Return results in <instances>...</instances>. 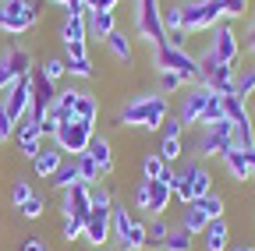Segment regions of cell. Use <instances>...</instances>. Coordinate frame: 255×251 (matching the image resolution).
Segmentation results:
<instances>
[{"label":"cell","instance_id":"47","mask_svg":"<svg viewBox=\"0 0 255 251\" xmlns=\"http://www.w3.org/2000/svg\"><path fill=\"white\" fill-rule=\"evenodd\" d=\"M43 209H46V202H43L39 195H32L25 205H18V212H21L25 219H39V216H43Z\"/></svg>","mask_w":255,"mask_h":251},{"label":"cell","instance_id":"59","mask_svg":"<svg viewBox=\"0 0 255 251\" xmlns=\"http://www.w3.org/2000/svg\"><path fill=\"white\" fill-rule=\"evenodd\" d=\"M0 4H4V0H0Z\"/></svg>","mask_w":255,"mask_h":251},{"label":"cell","instance_id":"34","mask_svg":"<svg viewBox=\"0 0 255 251\" xmlns=\"http://www.w3.org/2000/svg\"><path fill=\"white\" fill-rule=\"evenodd\" d=\"M78 96H82V88H60V92H57L53 106L64 113V120H71V117H75V103H78Z\"/></svg>","mask_w":255,"mask_h":251},{"label":"cell","instance_id":"13","mask_svg":"<svg viewBox=\"0 0 255 251\" xmlns=\"http://www.w3.org/2000/svg\"><path fill=\"white\" fill-rule=\"evenodd\" d=\"M110 209H114V205H110ZM110 209H100V205H92V212L85 216V241H89L92 248H103V244L114 237Z\"/></svg>","mask_w":255,"mask_h":251},{"label":"cell","instance_id":"48","mask_svg":"<svg viewBox=\"0 0 255 251\" xmlns=\"http://www.w3.org/2000/svg\"><path fill=\"white\" fill-rule=\"evenodd\" d=\"M14 82H18V78H14V71H11V64H7V53H4V57H0V92H7Z\"/></svg>","mask_w":255,"mask_h":251},{"label":"cell","instance_id":"11","mask_svg":"<svg viewBox=\"0 0 255 251\" xmlns=\"http://www.w3.org/2000/svg\"><path fill=\"white\" fill-rule=\"evenodd\" d=\"M28 103H32V75H28V78H18V82L4 92V103H0V106H4V113L18 124V120L28 113Z\"/></svg>","mask_w":255,"mask_h":251},{"label":"cell","instance_id":"41","mask_svg":"<svg viewBox=\"0 0 255 251\" xmlns=\"http://www.w3.org/2000/svg\"><path fill=\"white\" fill-rule=\"evenodd\" d=\"M46 82H60L64 75H68V64H64V57H50L46 64H43V71H39Z\"/></svg>","mask_w":255,"mask_h":251},{"label":"cell","instance_id":"5","mask_svg":"<svg viewBox=\"0 0 255 251\" xmlns=\"http://www.w3.org/2000/svg\"><path fill=\"white\" fill-rule=\"evenodd\" d=\"M231 135H234V124L223 117V120L209 124V128H202V135L191 142V145H184V152H188V149H195V156H202V160H220L223 152H231V149H234Z\"/></svg>","mask_w":255,"mask_h":251},{"label":"cell","instance_id":"46","mask_svg":"<svg viewBox=\"0 0 255 251\" xmlns=\"http://www.w3.org/2000/svg\"><path fill=\"white\" fill-rule=\"evenodd\" d=\"M248 7H252V0H223V18L238 21V18L248 14Z\"/></svg>","mask_w":255,"mask_h":251},{"label":"cell","instance_id":"33","mask_svg":"<svg viewBox=\"0 0 255 251\" xmlns=\"http://www.w3.org/2000/svg\"><path fill=\"white\" fill-rule=\"evenodd\" d=\"M167 170H170V167L159 160V152H145V156H142V177H145V180H159Z\"/></svg>","mask_w":255,"mask_h":251},{"label":"cell","instance_id":"4","mask_svg":"<svg viewBox=\"0 0 255 251\" xmlns=\"http://www.w3.org/2000/svg\"><path fill=\"white\" fill-rule=\"evenodd\" d=\"M92 138H96V124L78 120V117L60 120V124H57V131H53V145H57L64 156L71 152V160H75V156H82V152H89Z\"/></svg>","mask_w":255,"mask_h":251},{"label":"cell","instance_id":"42","mask_svg":"<svg viewBox=\"0 0 255 251\" xmlns=\"http://www.w3.org/2000/svg\"><path fill=\"white\" fill-rule=\"evenodd\" d=\"M181 88H184L181 75H174V71H159V96H174V92H181Z\"/></svg>","mask_w":255,"mask_h":251},{"label":"cell","instance_id":"18","mask_svg":"<svg viewBox=\"0 0 255 251\" xmlns=\"http://www.w3.org/2000/svg\"><path fill=\"white\" fill-rule=\"evenodd\" d=\"M227 244H231L227 219H209V227L202 230V248L206 251H227Z\"/></svg>","mask_w":255,"mask_h":251},{"label":"cell","instance_id":"21","mask_svg":"<svg viewBox=\"0 0 255 251\" xmlns=\"http://www.w3.org/2000/svg\"><path fill=\"white\" fill-rule=\"evenodd\" d=\"M220 160H223V167H227L231 180H238V184L252 180V167H248V156H245L241 149H231V152H223Z\"/></svg>","mask_w":255,"mask_h":251},{"label":"cell","instance_id":"25","mask_svg":"<svg viewBox=\"0 0 255 251\" xmlns=\"http://www.w3.org/2000/svg\"><path fill=\"white\" fill-rule=\"evenodd\" d=\"M60 39H64V46H71V43H89L85 18H71V14H68V21L60 25Z\"/></svg>","mask_w":255,"mask_h":251},{"label":"cell","instance_id":"2","mask_svg":"<svg viewBox=\"0 0 255 251\" xmlns=\"http://www.w3.org/2000/svg\"><path fill=\"white\" fill-rule=\"evenodd\" d=\"M152 68H156V75H159V71L181 75L184 85H199V82H202V71H199L195 53H188L184 46H170V43L152 46Z\"/></svg>","mask_w":255,"mask_h":251},{"label":"cell","instance_id":"39","mask_svg":"<svg viewBox=\"0 0 255 251\" xmlns=\"http://www.w3.org/2000/svg\"><path fill=\"white\" fill-rule=\"evenodd\" d=\"M199 205H202V212H206L209 219H223V212H227V205H223V195H216V191H209L206 198H199Z\"/></svg>","mask_w":255,"mask_h":251},{"label":"cell","instance_id":"7","mask_svg":"<svg viewBox=\"0 0 255 251\" xmlns=\"http://www.w3.org/2000/svg\"><path fill=\"white\" fill-rule=\"evenodd\" d=\"M181 18H184V32H209L223 18V0H184L181 4Z\"/></svg>","mask_w":255,"mask_h":251},{"label":"cell","instance_id":"28","mask_svg":"<svg viewBox=\"0 0 255 251\" xmlns=\"http://www.w3.org/2000/svg\"><path fill=\"white\" fill-rule=\"evenodd\" d=\"M75 167H78V180H82V184H89V187H92V184H100L103 173H100V167H96V160H92L89 152L75 156Z\"/></svg>","mask_w":255,"mask_h":251},{"label":"cell","instance_id":"29","mask_svg":"<svg viewBox=\"0 0 255 251\" xmlns=\"http://www.w3.org/2000/svg\"><path fill=\"white\" fill-rule=\"evenodd\" d=\"M223 117H227L231 124L252 120V113H248V103H245L241 96H223Z\"/></svg>","mask_w":255,"mask_h":251},{"label":"cell","instance_id":"43","mask_svg":"<svg viewBox=\"0 0 255 251\" xmlns=\"http://www.w3.org/2000/svg\"><path fill=\"white\" fill-rule=\"evenodd\" d=\"M78 237H85V219H78V216H64V241H78Z\"/></svg>","mask_w":255,"mask_h":251},{"label":"cell","instance_id":"35","mask_svg":"<svg viewBox=\"0 0 255 251\" xmlns=\"http://www.w3.org/2000/svg\"><path fill=\"white\" fill-rule=\"evenodd\" d=\"M7 64H11L14 78H28L32 75V53L28 50H11L7 53Z\"/></svg>","mask_w":255,"mask_h":251},{"label":"cell","instance_id":"57","mask_svg":"<svg viewBox=\"0 0 255 251\" xmlns=\"http://www.w3.org/2000/svg\"><path fill=\"white\" fill-rule=\"evenodd\" d=\"M245 156H248V167H252V177H255V149H248Z\"/></svg>","mask_w":255,"mask_h":251},{"label":"cell","instance_id":"15","mask_svg":"<svg viewBox=\"0 0 255 251\" xmlns=\"http://www.w3.org/2000/svg\"><path fill=\"white\" fill-rule=\"evenodd\" d=\"M14 138H18V149H21L25 160H36V156H39V149H43V131H39V124L32 120V117H21V120H18Z\"/></svg>","mask_w":255,"mask_h":251},{"label":"cell","instance_id":"6","mask_svg":"<svg viewBox=\"0 0 255 251\" xmlns=\"http://www.w3.org/2000/svg\"><path fill=\"white\" fill-rule=\"evenodd\" d=\"M135 32H138V39L149 43V46L167 43L163 7H159V0H135Z\"/></svg>","mask_w":255,"mask_h":251},{"label":"cell","instance_id":"17","mask_svg":"<svg viewBox=\"0 0 255 251\" xmlns=\"http://www.w3.org/2000/svg\"><path fill=\"white\" fill-rule=\"evenodd\" d=\"M64 160H68V156H64L57 145H43V149H39V156L32 160V173L43 177V180H50V177L60 170V163H64Z\"/></svg>","mask_w":255,"mask_h":251},{"label":"cell","instance_id":"24","mask_svg":"<svg viewBox=\"0 0 255 251\" xmlns=\"http://www.w3.org/2000/svg\"><path fill=\"white\" fill-rule=\"evenodd\" d=\"M110 223H114V237H117V244L128 237V230L135 227V216L128 212V205H121V202H114V209H110Z\"/></svg>","mask_w":255,"mask_h":251},{"label":"cell","instance_id":"49","mask_svg":"<svg viewBox=\"0 0 255 251\" xmlns=\"http://www.w3.org/2000/svg\"><path fill=\"white\" fill-rule=\"evenodd\" d=\"M92 205H100V209H110L114 205V198H110V191L103 184H92Z\"/></svg>","mask_w":255,"mask_h":251},{"label":"cell","instance_id":"54","mask_svg":"<svg viewBox=\"0 0 255 251\" xmlns=\"http://www.w3.org/2000/svg\"><path fill=\"white\" fill-rule=\"evenodd\" d=\"M78 57H89V46L85 43H71L68 46V60H78Z\"/></svg>","mask_w":255,"mask_h":251},{"label":"cell","instance_id":"9","mask_svg":"<svg viewBox=\"0 0 255 251\" xmlns=\"http://www.w3.org/2000/svg\"><path fill=\"white\" fill-rule=\"evenodd\" d=\"M209 50H213V57H216V64L234 68V60H238V53H241V43H238V32H234L231 21H220V25L213 28V43H209Z\"/></svg>","mask_w":255,"mask_h":251},{"label":"cell","instance_id":"45","mask_svg":"<svg viewBox=\"0 0 255 251\" xmlns=\"http://www.w3.org/2000/svg\"><path fill=\"white\" fill-rule=\"evenodd\" d=\"M64 64H68V75H71V78H92V60H89V57H78V60H68V57H64Z\"/></svg>","mask_w":255,"mask_h":251},{"label":"cell","instance_id":"22","mask_svg":"<svg viewBox=\"0 0 255 251\" xmlns=\"http://www.w3.org/2000/svg\"><path fill=\"white\" fill-rule=\"evenodd\" d=\"M181 227H184L191 237H202V230L209 227V216L202 212V205H199V202H188V205L181 209Z\"/></svg>","mask_w":255,"mask_h":251},{"label":"cell","instance_id":"40","mask_svg":"<svg viewBox=\"0 0 255 251\" xmlns=\"http://www.w3.org/2000/svg\"><path fill=\"white\" fill-rule=\"evenodd\" d=\"M216 120H223V96H213L209 92V103H206V113H202V128H209Z\"/></svg>","mask_w":255,"mask_h":251},{"label":"cell","instance_id":"26","mask_svg":"<svg viewBox=\"0 0 255 251\" xmlns=\"http://www.w3.org/2000/svg\"><path fill=\"white\" fill-rule=\"evenodd\" d=\"M142 248H149V234H145V223H142V219H135V227L128 230V237L117 244V251H142Z\"/></svg>","mask_w":255,"mask_h":251},{"label":"cell","instance_id":"14","mask_svg":"<svg viewBox=\"0 0 255 251\" xmlns=\"http://www.w3.org/2000/svg\"><path fill=\"white\" fill-rule=\"evenodd\" d=\"M60 209H64V216H78V219H85L89 212H92V187L89 184H71L68 191H64V202H60Z\"/></svg>","mask_w":255,"mask_h":251},{"label":"cell","instance_id":"10","mask_svg":"<svg viewBox=\"0 0 255 251\" xmlns=\"http://www.w3.org/2000/svg\"><path fill=\"white\" fill-rule=\"evenodd\" d=\"M206 103H209V88L191 85V88L184 92V99H181V106H177V113H174V117L184 124V128H195V124H202Z\"/></svg>","mask_w":255,"mask_h":251},{"label":"cell","instance_id":"23","mask_svg":"<svg viewBox=\"0 0 255 251\" xmlns=\"http://www.w3.org/2000/svg\"><path fill=\"white\" fill-rule=\"evenodd\" d=\"M107 43V50L121 60V64H128V68H131V60H135V46H131V39H128L124 32H117V28H114V32L103 39Z\"/></svg>","mask_w":255,"mask_h":251},{"label":"cell","instance_id":"31","mask_svg":"<svg viewBox=\"0 0 255 251\" xmlns=\"http://www.w3.org/2000/svg\"><path fill=\"white\" fill-rule=\"evenodd\" d=\"M234 96H241V99H252L255 96V68L234 71Z\"/></svg>","mask_w":255,"mask_h":251},{"label":"cell","instance_id":"52","mask_svg":"<svg viewBox=\"0 0 255 251\" xmlns=\"http://www.w3.org/2000/svg\"><path fill=\"white\" fill-rule=\"evenodd\" d=\"M131 198H135V209H142V212L149 209V191H145V180H138V184H135V195H131Z\"/></svg>","mask_w":255,"mask_h":251},{"label":"cell","instance_id":"12","mask_svg":"<svg viewBox=\"0 0 255 251\" xmlns=\"http://www.w3.org/2000/svg\"><path fill=\"white\" fill-rule=\"evenodd\" d=\"M53 99H57L53 82H46L43 75H32V103H28V113L25 117H32L36 124H43L46 120V110L53 106Z\"/></svg>","mask_w":255,"mask_h":251},{"label":"cell","instance_id":"55","mask_svg":"<svg viewBox=\"0 0 255 251\" xmlns=\"http://www.w3.org/2000/svg\"><path fill=\"white\" fill-rule=\"evenodd\" d=\"M121 4V0H92V4H89V11H114Z\"/></svg>","mask_w":255,"mask_h":251},{"label":"cell","instance_id":"58","mask_svg":"<svg viewBox=\"0 0 255 251\" xmlns=\"http://www.w3.org/2000/svg\"><path fill=\"white\" fill-rule=\"evenodd\" d=\"M234 251H255V248H234Z\"/></svg>","mask_w":255,"mask_h":251},{"label":"cell","instance_id":"16","mask_svg":"<svg viewBox=\"0 0 255 251\" xmlns=\"http://www.w3.org/2000/svg\"><path fill=\"white\" fill-rule=\"evenodd\" d=\"M202 88H209L213 96H234V68H223V64H216L209 75H202V82H199Z\"/></svg>","mask_w":255,"mask_h":251},{"label":"cell","instance_id":"51","mask_svg":"<svg viewBox=\"0 0 255 251\" xmlns=\"http://www.w3.org/2000/svg\"><path fill=\"white\" fill-rule=\"evenodd\" d=\"M159 131H163L167 138H181V131H184V124H181L177 117H167V120H163V128H159Z\"/></svg>","mask_w":255,"mask_h":251},{"label":"cell","instance_id":"36","mask_svg":"<svg viewBox=\"0 0 255 251\" xmlns=\"http://www.w3.org/2000/svg\"><path fill=\"white\" fill-rule=\"evenodd\" d=\"M163 28H167V39H170V36H181V32H184L181 4H170V7H163ZM184 36H188V32H184Z\"/></svg>","mask_w":255,"mask_h":251},{"label":"cell","instance_id":"50","mask_svg":"<svg viewBox=\"0 0 255 251\" xmlns=\"http://www.w3.org/2000/svg\"><path fill=\"white\" fill-rule=\"evenodd\" d=\"M14 128H18V124L4 113V106H0V142H11L14 138Z\"/></svg>","mask_w":255,"mask_h":251},{"label":"cell","instance_id":"38","mask_svg":"<svg viewBox=\"0 0 255 251\" xmlns=\"http://www.w3.org/2000/svg\"><path fill=\"white\" fill-rule=\"evenodd\" d=\"M191 244H195V237H191L184 227L170 230V237L163 241V251H191Z\"/></svg>","mask_w":255,"mask_h":251},{"label":"cell","instance_id":"56","mask_svg":"<svg viewBox=\"0 0 255 251\" xmlns=\"http://www.w3.org/2000/svg\"><path fill=\"white\" fill-rule=\"evenodd\" d=\"M245 46H248V50H252V57H255V25L248 28V36H245Z\"/></svg>","mask_w":255,"mask_h":251},{"label":"cell","instance_id":"20","mask_svg":"<svg viewBox=\"0 0 255 251\" xmlns=\"http://www.w3.org/2000/svg\"><path fill=\"white\" fill-rule=\"evenodd\" d=\"M89 156L96 160V167H100V173H103V177H110V173H114V145H110V138L96 135V138H92V145H89Z\"/></svg>","mask_w":255,"mask_h":251},{"label":"cell","instance_id":"30","mask_svg":"<svg viewBox=\"0 0 255 251\" xmlns=\"http://www.w3.org/2000/svg\"><path fill=\"white\" fill-rule=\"evenodd\" d=\"M145 234H149V248H163V241L170 237V223L163 216H152L145 223Z\"/></svg>","mask_w":255,"mask_h":251},{"label":"cell","instance_id":"1","mask_svg":"<svg viewBox=\"0 0 255 251\" xmlns=\"http://www.w3.org/2000/svg\"><path fill=\"white\" fill-rule=\"evenodd\" d=\"M170 117V103L159 92H138L131 103H124L117 113L121 128H142V131H159L163 120Z\"/></svg>","mask_w":255,"mask_h":251},{"label":"cell","instance_id":"37","mask_svg":"<svg viewBox=\"0 0 255 251\" xmlns=\"http://www.w3.org/2000/svg\"><path fill=\"white\" fill-rule=\"evenodd\" d=\"M181 156H184V142H181V138H167V135H163V142H159V160L170 167V163H177V160H181Z\"/></svg>","mask_w":255,"mask_h":251},{"label":"cell","instance_id":"32","mask_svg":"<svg viewBox=\"0 0 255 251\" xmlns=\"http://www.w3.org/2000/svg\"><path fill=\"white\" fill-rule=\"evenodd\" d=\"M75 117H78V120H89V124H96V120H100V103H96V96L82 92V96H78V103H75Z\"/></svg>","mask_w":255,"mask_h":251},{"label":"cell","instance_id":"27","mask_svg":"<svg viewBox=\"0 0 255 251\" xmlns=\"http://www.w3.org/2000/svg\"><path fill=\"white\" fill-rule=\"evenodd\" d=\"M71 184H78V167H75V160H64L60 170L50 177V187H57V191H68Z\"/></svg>","mask_w":255,"mask_h":251},{"label":"cell","instance_id":"8","mask_svg":"<svg viewBox=\"0 0 255 251\" xmlns=\"http://www.w3.org/2000/svg\"><path fill=\"white\" fill-rule=\"evenodd\" d=\"M39 21V7L32 0H4L0 4V32L7 36H21Z\"/></svg>","mask_w":255,"mask_h":251},{"label":"cell","instance_id":"44","mask_svg":"<svg viewBox=\"0 0 255 251\" xmlns=\"http://www.w3.org/2000/svg\"><path fill=\"white\" fill-rule=\"evenodd\" d=\"M11 205L18 209V205H25L28 198H32V187H28V180H21V177H14V184H11Z\"/></svg>","mask_w":255,"mask_h":251},{"label":"cell","instance_id":"53","mask_svg":"<svg viewBox=\"0 0 255 251\" xmlns=\"http://www.w3.org/2000/svg\"><path fill=\"white\" fill-rule=\"evenodd\" d=\"M21 251H50V248H46V241H43V237H28V241L21 244Z\"/></svg>","mask_w":255,"mask_h":251},{"label":"cell","instance_id":"19","mask_svg":"<svg viewBox=\"0 0 255 251\" xmlns=\"http://www.w3.org/2000/svg\"><path fill=\"white\" fill-rule=\"evenodd\" d=\"M85 28H89V39H107L117 21H114V11H89L85 14Z\"/></svg>","mask_w":255,"mask_h":251},{"label":"cell","instance_id":"3","mask_svg":"<svg viewBox=\"0 0 255 251\" xmlns=\"http://www.w3.org/2000/svg\"><path fill=\"white\" fill-rule=\"evenodd\" d=\"M174 198L181 202V205H188V202H199V198H206L209 191H213V173H209V167L206 163H199V160H188L181 170H174Z\"/></svg>","mask_w":255,"mask_h":251}]
</instances>
